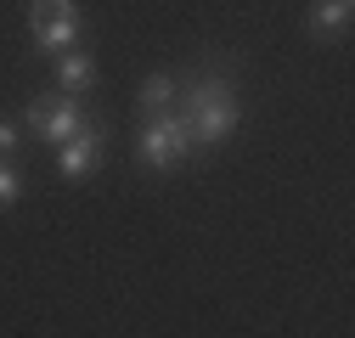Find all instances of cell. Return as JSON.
Instances as JSON below:
<instances>
[{"label":"cell","instance_id":"cell-6","mask_svg":"<svg viewBox=\"0 0 355 338\" xmlns=\"http://www.w3.org/2000/svg\"><path fill=\"white\" fill-rule=\"evenodd\" d=\"M304 23H310V34H316V39H322V34H338V28L349 23V0H316Z\"/></svg>","mask_w":355,"mask_h":338},{"label":"cell","instance_id":"cell-5","mask_svg":"<svg viewBox=\"0 0 355 338\" xmlns=\"http://www.w3.org/2000/svg\"><path fill=\"white\" fill-rule=\"evenodd\" d=\"M96 163H102V130L96 124H79V130L62 141V175L79 181V175H91Z\"/></svg>","mask_w":355,"mask_h":338},{"label":"cell","instance_id":"cell-7","mask_svg":"<svg viewBox=\"0 0 355 338\" xmlns=\"http://www.w3.org/2000/svg\"><path fill=\"white\" fill-rule=\"evenodd\" d=\"M91 79H96L91 57H79V51H68V57H62V91H68V96H79V91H91Z\"/></svg>","mask_w":355,"mask_h":338},{"label":"cell","instance_id":"cell-3","mask_svg":"<svg viewBox=\"0 0 355 338\" xmlns=\"http://www.w3.org/2000/svg\"><path fill=\"white\" fill-rule=\"evenodd\" d=\"M28 28H34V46L46 51H68L73 34H79V12L73 0H34L28 6Z\"/></svg>","mask_w":355,"mask_h":338},{"label":"cell","instance_id":"cell-8","mask_svg":"<svg viewBox=\"0 0 355 338\" xmlns=\"http://www.w3.org/2000/svg\"><path fill=\"white\" fill-rule=\"evenodd\" d=\"M169 102H175V79L158 73V79L141 84V107H147V113H169Z\"/></svg>","mask_w":355,"mask_h":338},{"label":"cell","instance_id":"cell-4","mask_svg":"<svg viewBox=\"0 0 355 338\" xmlns=\"http://www.w3.org/2000/svg\"><path fill=\"white\" fill-rule=\"evenodd\" d=\"M79 107L68 102V96H34L28 102V130L40 136V141H51V147H62L73 130H79Z\"/></svg>","mask_w":355,"mask_h":338},{"label":"cell","instance_id":"cell-9","mask_svg":"<svg viewBox=\"0 0 355 338\" xmlns=\"http://www.w3.org/2000/svg\"><path fill=\"white\" fill-rule=\"evenodd\" d=\"M17 192H23V186H17V169L0 163V208H12V203H17Z\"/></svg>","mask_w":355,"mask_h":338},{"label":"cell","instance_id":"cell-1","mask_svg":"<svg viewBox=\"0 0 355 338\" xmlns=\"http://www.w3.org/2000/svg\"><path fill=\"white\" fill-rule=\"evenodd\" d=\"M187 136L192 141H220V136H232L237 130V96H232V84L226 79H198L187 84Z\"/></svg>","mask_w":355,"mask_h":338},{"label":"cell","instance_id":"cell-2","mask_svg":"<svg viewBox=\"0 0 355 338\" xmlns=\"http://www.w3.org/2000/svg\"><path fill=\"white\" fill-rule=\"evenodd\" d=\"M141 163H153V169H175L187 152H192V136H187V124L175 118V113H153V124L141 130Z\"/></svg>","mask_w":355,"mask_h":338},{"label":"cell","instance_id":"cell-10","mask_svg":"<svg viewBox=\"0 0 355 338\" xmlns=\"http://www.w3.org/2000/svg\"><path fill=\"white\" fill-rule=\"evenodd\" d=\"M12 147H17V130H12L6 118H0V158H12Z\"/></svg>","mask_w":355,"mask_h":338}]
</instances>
